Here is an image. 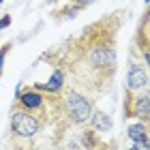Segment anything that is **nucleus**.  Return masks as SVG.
I'll return each mask as SVG.
<instances>
[{
  "mask_svg": "<svg viewBox=\"0 0 150 150\" xmlns=\"http://www.w3.org/2000/svg\"><path fill=\"white\" fill-rule=\"evenodd\" d=\"M11 52V43H6L4 47H0V77H2V71H4V58L6 54Z\"/></svg>",
  "mask_w": 150,
  "mask_h": 150,
  "instance_id": "obj_10",
  "label": "nucleus"
},
{
  "mask_svg": "<svg viewBox=\"0 0 150 150\" xmlns=\"http://www.w3.org/2000/svg\"><path fill=\"white\" fill-rule=\"evenodd\" d=\"M2 2H4V0H0V6H2Z\"/></svg>",
  "mask_w": 150,
  "mask_h": 150,
  "instance_id": "obj_14",
  "label": "nucleus"
},
{
  "mask_svg": "<svg viewBox=\"0 0 150 150\" xmlns=\"http://www.w3.org/2000/svg\"><path fill=\"white\" fill-rule=\"evenodd\" d=\"M127 150H150V144H142V142H131Z\"/></svg>",
  "mask_w": 150,
  "mask_h": 150,
  "instance_id": "obj_11",
  "label": "nucleus"
},
{
  "mask_svg": "<svg viewBox=\"0 0 150 150\" xmlns=\"http://www.w3.org/2000/svg\"><path fill=\"white\" fill-rule=\"evenodd\" d=\"M142 90H148V71L146 64L139 62L137 58L131 60L127 67V77H125V92L127 94H137Z\"/></svg>",
  "mask_w": 150,
  "mask_h": 150,
  "instance_id": "obj_5",
  "label": "nucleus"
},
{
  "mask_svg": "<svg viewBox=\"0 0 150 150\" xmlns=\"http://www.w3.org/2000/svg\"><path fill=\"white\" fill-rule=\"evenodd\" d=\"M47 2H52V4H56V2H58V0H47Z\"/></svg>",
  "mask_w": 150,
  "mask_h": 150,
  "instance_id": "obj_13",
  "label": "nucleus"
},
{
  "mask_svg": "<svg viewBox=\"0 0 150 150\" xmlns=\"http://www.w3.org/2000/svg\"><path fill=\"white\" fill-rule=\"evenodd\" d=\"M127 137L131 142H142V144H150V135H148V122L135 120L133 125L127 127Z\"/></svg>",
  "mask_w": 150,
  "mask_h": 150,
  "instance_id": "obj_8",
  "label": "nucleus"
},
{
  "mask_svg": "<svg viewBox=\"0 0 150 150\" xmlns=\"http://www.w3.org/2000/svg\"><path fill=\"white\" fill-rule=\"evenodd\" d=\"M90 127H92V131H101V133H107V131H112V127H114V122L110 118V114H105V112H101V110H92L90 114Z\"/></svg>",
  "mask_w": 150,
  "mask_h": 150,
  "instance_id": "obj_9",
  "label": "nucleus"
},
{
  "mask_svg": "<svg viewBox=\"0 0 150 150\" xmlns=\"http://www.w3.org/2000/svg\"><path fill=\"white\" fill-rule=\"evenodd\" d=\"M67 84V75L62 69H58V67H54V73H52V77L50 81H37V84H32L35 88H39L41 92H45V94H60L62 92V88Z\"/></svg>",
  "mask_w": 150,
  "mask_h": 150,
  "instance_id": "obj_6",
  "label": "nucleus"
},
{
  "mask_svg": "<svg viewBox=\"0 0 150 150\" xmlns=\"http://www.w3.org/2000/svg\"><path fill=\"white\" fill-rule=\"evenodd\" d=\"M122 110H125V118H135V120L148 122V118H150V94H148V90H142L137 94L125 92Z\"/></svg>",
  "mask_w": 150,
  "mask_h": 150,
  "instance_id": "obj_4",
  "label": "nucleus"
},
{
  "mask_svg": "<svg viewBox=\"0 0 150 150\" xmlns=\"http://www.w3.org/2000/svg\"><path fill=\"white\" fill-rule=\"evenodd\" d=\"M92 110L94 105L86 92H81L71 84H64L60 92V112L64 120H69L71 125H88Z\"/></svg>",
  "mask_w": 150,
  "mask_h": 150,
  "instance_id": "obj_2",
  "label": "nucleus"
},
{
  "mask_svg": "<svg viewBox=\"0 0 150 150\" xmlns=\"http://www.w3.org/2000/svg\"><path fill=\"white\" fill-rule=\"evenodd\" d=\"M43 127H45V122L37 114L26 112L17 105L13 107V112H11V133L17 139H35L43 131Z\"/></svg>",
  "mask_w": 150,
  "mask_h": 150,
  "instance_id": "obj_3",
  "label": "nucleus"
},
{
  "mask_svg": "<svg viewBox=\"0 0 150 150\" xmlns=\"http://www.w3.org/2000/svg\"><path fill=\"white\" fill-rule=\"evenodd\" d=\"M9 24H11V15H4L2 19H0V30H2V28H6Z\"/></svg>",
  "mask_w": 150,
  "mask_h": 150,
  "instance_id": "obj_12",
  "label": "nucleus"
},
{
  "mask_svg": "<svg viewBox=\"0 0 150 150\" xmlns=\"http://www.w3.org/2000/svg\"><path fill=\"white\" fill-rule=\"evenodd\" d=\"M101 150H103V148H101Z\"/></svg>",
  "mask_w": 150,
  "mask_h": 150,
  "instance_id": "obj_15",
  "label": "nucleus"
},
{
  "mask_svg": "<svg viewBox=\"0 0 150 150\" xmlns=\"http://www.w3.org/2000/svg\"><path fill=\"white\" fill-rule=\"evenodd\" d=\"M122 22H125L122 11L105 15L88 24L81 32L67 39L45 56L54 67L64 71L67 84L79 88L81 92H105L112 86L118 69L116 37Z\"/></svg>",
  "mask_w": 150,
  "mask_h": 150,
  "instance_id": "obj_1",
  "label": "nucleus"
},
{
  "mask_svg": "<svg viewBox=\"0 0 150 150\" xmlns=\"http://www.w3.org/2000/svg\"><path fill=\"white\" fill-rule=\"evenodd\" d=\"M133 45H135V50L139 47L142 62L148 64V13H144V17H142V24H139V30L135 32Z\"/></svg>",
  "mask_w": 150,
  "mask_h": 150,
  "instance_id": "obj_7",
  "label": "nucleus"
}]
</instances>
